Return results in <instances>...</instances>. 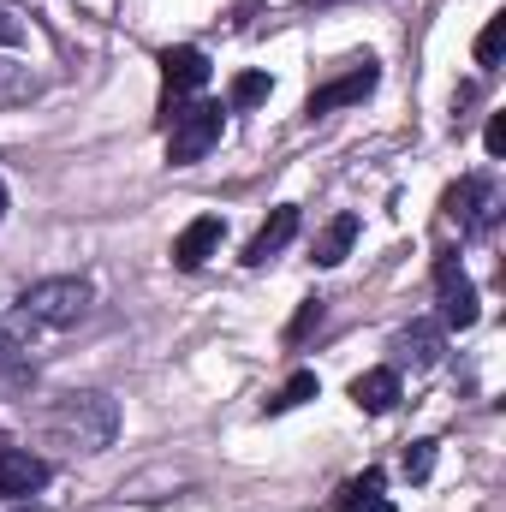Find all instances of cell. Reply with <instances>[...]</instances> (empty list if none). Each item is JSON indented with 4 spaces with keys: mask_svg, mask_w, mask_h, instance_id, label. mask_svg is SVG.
<instances>
[{
    "mask_svg": "<svg viewBox=\"0 0 506 512\" xmlns=\"http://www.w3.org/2000/svg\"><path fill=\"white\" fill-rule=\"evenodd\" d=\"M441 346H447L441 322H411V328H405V334L393 340L399 364H411V370H435V364H441Z\"/></svg>",
    "mask_w": 506,
    "mask_h": 512,
    "instance_id": "8fae6325",
    "label": "cell"
},
{
    "mask_svg": "<svg viewBox=\"0 0 506 512\" xmlns=\"http://www.w3.org/2000/svg\"><path fill=\"white\" fill-rule=\"evenodd\" d=\"M18 36H24V18H18L12 6H0V48H6V42H18Z\"/></svg>",
    "mask_w": 506,
    "mask_h": 512,
    "instance_id": "7402d4cb",
    "label": "cell"
},
{
    "mask_svg": "<svg viewBox=\"0 0 506 512\" xmlns=\"http://www.w3.org/2000/svg\"><path fill=\"white\" fill-rule=\"evenodd\" d=\"M352 512H393V501H381V495H376V501H358Z\"/></svg>",
    "mask_w": 506,
    "mask_h": 512,
    "instance_id": "603a6c76",
    "label": "cell"
},
{
    "mask_svg": "<svg viewBox=\"0 0 506 512\" xmlns=\"http://www.w3.org/2000/svg\"><path fill=\"white\" fill-rule=\"evenodd\" d=\"M42 483H48V459L18 453V447H0V501H30Z\"/></svg>",
    "mask_w": 506,
    "mask_h": 512,
    "instance_id": "52a82bcc",
    "label": "cell"
},
{
    "mask_svg": "<svg viewBox=\"0 0 506 512\" xmlns=\"http://www.w3.org/2000/svg\"><path fill=\"white\" fill-rule=\"evenodd\" d=\"M381 495V471H364V477H352L340 495H334V512H352L358 501H376Z\"/></svg>",
    "mask_w": 506,
    "mask_h": 512,
    "instance_id": "ac0fdd59",
    "label": "cell"
},
{
    "mask_svg": "<svg viewBox=\"0 0 506 512\" xmlns=\"http://www.w3.org/2000/svg\"><path fill=\"white\" fill-rule=\"evenodd\" d=\"M304 6H346V0H304Z\"/></svg>",
    "mask_w": 506,
    "mask_h": 512,
    "instance_id": "d4e9b609",
    "label": "cell"
},
{
    "mask_svg": "<svg viewBox=\"0 0 506 512\" xmlns=\"http://www.w3.org/2000/svg\"><path fill=\"white\" fill-rule=\"evenodd\" d=\"M429 471H435V441H411V447H405V477L423 483Z\"/></svg>",
    "mask_w": 506,
    "mask_h": 512,
    "instance_id": "ffe728a7",
    "label": "cell"
},
{
    "mask_svg": "<svg viewBox=\"0 0 506 512\" xmlns=\"http://www.w3.org/2000/svg\"><path fill=\"white\" fill-rule=\"evenodd\" d=\"M352 245H358V215H352V209H340V215L316 233V262H322V268H334V262H346Z\"/></svg>",
    "mask_w": 506,
    "mask_h": 512,
    "instance_id": "4fadbf2b",
    "label": "cell"
},
{
    "mask_svg": "<svg viewBox=\"0 0 506 512\" xmlns=\"http://www.w3.org/2000/svg\"><path fill=\"white\" fill-rule=\"evenodd\" d=\"M352 405L358 411H370V417H387L393 405H399V370H364L358 382H352Z\"/></svg>",
    "mask_w": 506,
    "mask_h": 512,
    "instance_id": "7c38bea8",
    "label": "cell"
},
{
    "mask_svg": "<svg viewBox=\"0 0 506 512\" xmlns=\"http://www.w3.org/2000/svg\"><path fill=\"white\" fill-rule=\"evenodd\" d=\"M316 370H298V376H292V382L280 387V393H268V399H262V411H268V417H280V411H292V405H304V399H316Z\"/></svg>",
    "mask_w": 506,
    "mask_h": 512,
    "instance_id": "9a60e30c",
    "label": "cell"
},
{
    "mask_svg": "<svg viewBox=\"0 0 506 512\" xmlns=\"http://www.w3.org/2000/svg\"><path fill=\"white\" fill-rule=\"evenodd\" d=\"M483 149H489V155H506V114H495V120H489V131H483Z\"/></svg>",
    "mask_w": 506,
    "mask_h": 512,
    "instance_id": "44dd1931",
    "label": "cell"
},
{
    "mask_svg": "<svg viewBox=\"0 0 506 512\" xmlns=\"http://www.w3.org/2000/svg\"><path fill=\"white\" fill-rule=\"evenodd\" d=\"M221 233H227V227H221L215 215H197V221L173 239V268H185V274H191V268H203L209 256L221 251Z\"/></svg>",
    "mask_w": 506,
    "mask_h": 512,
    "instance_id": "9c48e42d",
    "label": "cell"
},
{
    "mask_svg": "<svg viewBox=\"0 0 506 512\" xmlns=\"http://www.w3.org/2000/svg\"><path fill=\"white\" fill-rule=\"evenodd\" d=\"M0 221H6V185H0Z\"/></svg>",
    "mask_w": 506,
    "mask_h": 512,
    "instance_id": "484cf974",
    "label": "cell"
},
{
    "mask_svg": "<svg viewBox=\"0 0 506 512\" xmlns=\"http://www.w3.org/2000/svg\"><path fill=\"white\" fill-rule=\"evenodd\" d=\"M12 512H48L42 501H12Z\"/></svg>",
    "mask_w": 506,
    "mask_h": 512,
    "instance_id": "cb8c5ba5",
    "label": "cell"
},
{
    "mask_svg": "<svg viewBox=\"0 0 506 512\" xmlns=\"http://www.w3.org/2000/svg\"><path fill=\"white\" fill-rule=\"evenodd\" d=\"M298 227H304V221H298V209H292V203H286V209H274V215L256 227V239L245 245V262H251V268L274 262V256H280L286 245H292V239H298Z\"/></svg>",
    "mask_w": 506,
    "mask_h": 512,
    "instance_id": "ba28073f",
    "label": "cell"
},
{
    "mask_svg": "<svg viewBox=\"0 0 506 512\" xmlns=\"http://www.w3.org/2000/svg\"><path fill=\"white\" fill-rule=\"evenodd\" d=\"M376 84H381L376 60H358L352 72H340V78L316 84V90H310V102H304V114H310V120H322V114H334V108H352V102H364Z\"/></svg>",
    "mask_w": 506,
    "mask_h": 512,
    "instance_id": "8992f818",
    "label": "cell"
},
{
    "mask_svg": "<svg viewBox=\"0 0 506 512\" xmlns=\"http://www.w3.org/2000/svg\"><path fill=\"white\" fill-rule=\"evenodd\" d=\"M42 90V78L30 72V66H18V60H0V108H18V102H30Z\"/></svg>",
    "mask_w": 506,
    "mask_h": 512,
    "instance_id": "5bb4252c",
    "label": "cell"
},
{
    "mask_svg": "<svg viewBox=\"0 0 506 512\" xmlns=\"http://www.w3.org/2000/svg\"><path fill=\"white\" fill-rule=\"evenodd\" d=\"M120 435V405L108 393H66L48 411V441L66 453H102Z\"/></svg>",
    "mask_w": 506,
    "mask_h": 512,
    "instance_id": "6da1fadb",
    "label": "cell"
},
{
    "mask_svg": "<svg viewBox=\"0 0 506 512\" xmlns=\"http://www.w3.org/2000/svg\"><path fill=\"white\" fill-rule=\"evenodd\" d=\"M221 126H227L221 102H191V108H179L173 126H167V161H173V167L203 161V155L221 143Z\"/></svg>",
    "mask_w": 506,
    "mask_h": 512,
    "instance_id": "3957f363",
    "label": "cell"
},
{
    "mask_svg": "<svg viewBox=\"0 0 506 512\" xmlns=\"http://www.w3.org/2000/svg\"><path fill=\"white\" fill-rule=\"evenodd\" d=\"M501 48H506V12H495V18L483 24V36H477V66L495 72V66H501Z\"/></svg>",
    "mask_w": 506,
    "mask_h": 512,
    "instance_id": "2e32d148",
    "label": "cell"
},
{
    "mask_svg": "<svg viewBox=\"0 0 506 512\" xmlns=\"http://www.w3.org/2000/svg\"><path fill=\"white\" fill-rule=\"evenodd\" d=\"M441 215H447L459 233H489V227L501 221V191H495V179H489V173H465L459 185H447Z\"/></svg>",
    "mask_w": 506,
    "mask_h": 512,
    "instance_id": "277c9868",
    "label": "cell"
},
{
    "mask_svg": "<svg viewBox=\"0 0 506 512\" xmlns=\"http://www.w3.org/2000/svg\"><path fill=\"white\" fill-rule=\"evenodd\" d=\"M12 304H18V316H24L30 328H72V322H84V316H90L96 286H90L84 274H54V280L24 286Z\"/></svg>",
    "mask_w": 506,
    "mask_h": 512,
    "instance_id": "7a4b0ae2",
    "label": "cell"
},
{
    "mask_svg": "<svg viewBox=\"0 0 506 512\" xmlns=\"http://www.w3.org/2000/svg\"><path fill=\"white\" fill-rule=\"evenodd\" d=\"M310 328H322V298H304V304H298V316L286 322V346H298Z\"/></svg>",
    "mask_w": 506,
    "mask_h": 512,
    "instance_id": "d6986e66",
    "label": "cell"
},
{
    "mask_svg": "<svg viewBox=\"0 0 506 512\" xmlns=\"http://www.w3.org/2000/svg\"><path fill=\"white\" fill-rule=\"evenodd\" d=\"M268 90H274V78H268V72H239L227 102H233V108H256V102H268Z\"/></svg>",
    "mask_w": 506,
    "mask_h": 512,
    "instance_id": "e0dca14e",
    "label": "cell"
},
{
    "mask_svg": "<svg viewBox=\"0 0 506 512\" xmlns=\"http://www.w3.org/2000/svg\"><path fill=\"white\" fill-rule=\"evenodd\" d=\"M435 298H441V328H471L477 322V286L459 268V256H435Z\"/></svg>",
    "mask_w": 506,
    "mask_h": 512,
    "instance_id": "5b68a950",
    "label": "cell"
},
{
    "mask_svg": "<svg viewBox=\"0 0 506 512\" xmlns=\"http://www.w3.org/2000/svg\"><path fill=\"white\" fill-rule=\"evenodd\" d=\"M161 78H167V96L179 102L185 90H203L209 84V54L203 48H167L161 54Z\"/></svg>",
    "mask_w": 506,
    "mask_h": 512,
    "instance_id": "30bf717a",
    "label": "cell"
}]
</instances>
